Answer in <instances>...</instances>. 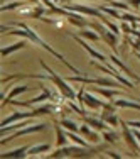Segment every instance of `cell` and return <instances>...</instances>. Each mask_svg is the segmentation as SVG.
<instances>
[{"label":"cell","mask_w":140,"mask_h":159,"mask_svg":"<svg viewBox=\"0 0 140 159\" xmlns=\"http://www.w3.org/2000/svg\"><path fill=\"white\" fill-rule=\"evenodd\" d=\"M94 93H100L101 97L108 98L110 102H112L115 97H122V95H123V93L120 92V90H116V88H112V86H110V88H94Z\"/></svg>","instance_id":"ffe728a7"},{"label":"cell","mask_w":140,"mask_h":159,"mask_svg":"<svg viewBox=\"0 0 140 159\" xmlns=\"http://www.w3.org/2000/svg\"><path fill=\"white\" fill-rule=\"evenodd\" d=\"M83 105L90 107L91 110H98V108H103L105 102H103V100H98V98L94 97L93 93L85 92V97H83Z\"/></svg>","instance_id":"7c38bea8"},{"label":"cell","mask_w":140,"mask_h":159,"mask_svg":"<svg viewBox=\"0 0 140 159\" xmlns=\"http://www.w3.org/2000/svg\"><path fill=\"white\" fill-rule=\"evenodd\" d=\"M52 2H59V3H66V2H69V0H52Z\"/></svg>","instance_id":"ab89813d"},{"label":"cell","mask_w":140,"mask_h":159,"mask_svg":"<svg viewBox=\"0 0 140 159\" xmlns=\"http://www.w3.org/2000/svg\"><path fill=\"white\" fill-rule=\"evenodd\" d=\"M66 10H69V12H78V14H83V16H90V17H98V19H103L105 14L101 12L100 9H93V7L90 5H78V3H68L66 5H63Z\"/></svg>","instance_id":"ba28073f"},{"label":"cell","mask_w":140,"mask_h":159,"mask_svg":"<svg viewBox=\"0 0 140 159\" xmlns=\"http://www.w3.org/2000/svg\"><path fill=\"white\" fill-rule=\"evenodd\" d=\"M10 29H12V25H2V27H0V31H2V32H9Z\"/></svg>","instance_id":"74e56055"},{"label":"cell","mask_w":140,"mask_h":159,"mask_svg":"<svg viewBox=\"0 0 140 159\" xmlns=\"http://www.w3.org/2000/svg\"><path fill=\"white\" fill-rule=\"evenodd\" d=\"M29 2H32L34 5H37V3H39V0H29Z\"/></svg>","instance_id":"b9f144b4"},{"label":"cell","mask_w":140,"mask_h":159,"mask_svg":"<svg viewBox=\"0 0 140 159\" xmlns=\"http://www.w3.org/2000/svg\"><path fill=\"white\" fill-rule=\"evenodd\" d=\"M110 5L116 10H123V12H132V7L127 2H120V0H107Z\"/></svg>","instance_id":"d4e9b609"},{"label":"cell","mask_w":140,"mask_h":159,"mask_svg":"<svg viewBox=\"0 0 140 159\" xmlns=\"http://www.w3.org/2000/svg\"><path fill=\"white\" fill-rule=\"evenodd\" d=\"M71 36H73V39L76 41V43H78L79 46L83 48V49H85V51H88V54L91 56V58H94V59H98V61H101V63H103V64H107V63H110L108 56L101 54L100 51H96V49H94V48H91V46H90V44H88V43H86V41H85V37L78 36V34H71Z\"/></svg>","instance_id":"9c48e42d"},{"label":"cell","mask_w":140,"mask_h":159,"mask_svg":"<svg viewBox=\"0 0 140 159\" xmlns=\"http://www.w3.org/2000/svg\"><path fill=\"white\" fill-rule=\"evenodd\" d=\"M54 132H56V147H63V146H68V132L63 130V125L58 122H54Z\"/></svg>","instance_id":"5bb4252c"},{"label":"cell","mask_w":140,"mask_h":159,"mask_svg":"<svg viewBox=\"0 0 140 159\" xmlns=\"http://www.w3.org/2000/svg\"><path fill=\"white\" fill-rule=\"evenodd\" d=\"M108 59H112V63L115 64V66L118 68V70H122L123 73L127 75V76H130L132 80H135V78H137V75H135V73H132V70H130V68H128L125 63L120 61V58H118L116 54H110V56H108Z\"/></svg>","instance_id":"e0dca14e"},{"label":"cell","mask_w":140,"mask_h":159,"mask_svg":"<svg viewBox=\"0 0 140 159\" xmlns=\"http://www.w3.org/2000/svg\"><path fill=\"white\" fill-rule=\"evenodd\" d=\"M27 151H29V146H22V147H19V149H14V151H9V152H3L2 159H24V157H29L27 156Z\"/></svg>","instance_id":"9a60e30c"},{"label":"cell","mask_w":140,"mask_h":159,"mask_svg":"<svg viewBox=\"0 0 140 159\" xmlns=\"http://www.w3.org/2000/svg\"><path fill=\"white\" fill-rule=\"evenodd\" d=\"M133 134H135V137H137V141L140 142V129H135V130H133Z\"/></svg>","instance_id":"f35d334b"},{"label":"cell","mask_w":140,"mask_h":159,"mask_svg":"<svg viewBox=\"0 0 140 159\" xmlns=\"http://www.w3.org/2000/svg\"><path fill=\"white\" fill-rule=\"evenodd\" d=\"M98 9L101 10L103 14H107V16H112L113 19H122V14L118 12L116 9H113V7H107V5H100Z\"/></svg>","instance_id":"484cf974"},{"label":"cell","mask_w":140,"mask_h":159,"mask_svg":"<svg viewBox=\"0 0 140 159\" xmlns=\"http://www.w3.org/2000/svg\"><path fill=\"white\" fill-rule=\"evenodd\" d=\"M46 124H36V125H31V127H22L19 129V130H14L10 135H3L2 141H0V144L2 146H5V144H9L10 141H14L15 137H22V135H27V134H34V132H41V130H46Z\"/></svg>","instance_id":"52a82bcc"},{"label":"cell","mask_w":140,"mask_h":159,"mask_svg":"<svg viewBox=\"0 0 140 159\" xmlns=\"http://www.w3.org/2000/svg\"><path fill=\"white\" fill-rule=\"evenodd\" d=\"M105 156H108V157H115V159H122V156H120V154L113 152V151H107V152H105Z\"/></svg>","instance_id":"e575fe53"},{"label":"cell","mask_w":140,"mask_h":159,"mask_svg":"<svg viewBox=\"0 0 140 159\" xmlns=\"http://www.w3.org/2000/svg\"><path fill=\"white\" fill-rule=\"evenodd\" d=\"M68 137L71 139L74 144H79V146H83V147H90V144L86 142V141H83L81 137L78 135V132H73V130H68Z\"/></svg>","instance_id":"83f0119b"},{"label":"cell","mask_w":140,"mask_h":159,"mask_svg":"<svg viewBox=\"0 0 140 159\" xmlns=\"http://www.w3.org/2000/svg\"><path fill=\"white\" fill-rule=\"evenodd\" d=\"M133 54H135V56H137V58L140 59V51H133Z\"/></svg>","instance_id":"60d3db41"},{"label":"cell","mask_w":140,"mask_h":159,"mask_svg":"<svg viewBox=\"0 0 140 159\" xmlns=\"http://www.w3.org/2000/svg\"><path fill=\"white\" fill-rule=\"evenodd\" d=\"M32 88V85H20V86H12V90H10L9 93H7L5 97V100H2V108L5 107L7 103H10V100H12L14 97H17V95H20V93H25V92H29V90Z\"/></svg>","instance_id":"8fae6325"},{"label":"cell","mask_w":140,"mask_h":159,"mask_svg":"<svg viewBox=\"0 0 140 159\" xmlns=\"http://www.w3.org/2000/svg\"><path fill=\"white\" fill-rule=\"evenodd\" d=\"M128 3H130V5H133L135 9H138V7H140V0H128Z\"/></svg>","instance_id":"8d00e7d4"},{"label":"cell","mask_w":140,"mask_h":159,"mask_svg":"<svg viewBox=\"0 0 140 159\" xmlns=\"http://www.w3.org/2000/svg\"><path fill=\"white\" fill-rule=\"evenodd\" d=\"M101 139H103L105 142H116L118 141V134H115V132H110V130H101Z\"/></svg>","instance_id":"f1b7e54d"},{"label":"cell","mask_w":140,"mask_h":159,"mask_svg":"<svg viewBox=\"0 0 140 159\" xmlns=\"http://www.w3.org/2000/svg\"><path fill=\"white\" fill-rule=\"evenodd\" d=\"M10 25H12V29H10V32H7L9 36H19V37H24V39L31 41L32 44H37V46L44 48L47 52H51V54L54 56L56 59H59V61H61V63L64 64V66H68V68H69V70L73 71L74 75H81V71L76 70V68H74L71 63H68L66 59H64V56H63V54H59L58 51H54V49H52L51 46H49V44H47L44 39H41V37H39V34H37L36 31H34V29L29 27L27 24H24V22H19V24H10Z\"/></svg>","instance_id":"6da1fadb"},{"label":"cell","mask_w":140,"mask_h":159,"mask_svg":"<svg viewBox=\"0 0 140 159\" xmlns=\"http://www.w3.org/2000/svg\"><path fill=\"white\" fill-rule=\"evenodd\" d=\"M127 124L130 127H135V129H140V122L138 120H127Z\"/></svg>","instance_id":"d590c367"},{"label":"cell","mask_w":140,"mask_h":159,"mask_svg":"<svg viewBox=\"0 0 140 159\" xmlns=\"http://www.w3.org/2000/svg\"><path fill=\"white\" fill-rule=\"evenodd\" d=\"M52 149L51 144H37L34 147H29L27 151V156H36V154H44V152H49Z\"/></svg>","instance_id":"603a6c76"},{"label":"cell","mask_w":140,"mask_h":159,"mask_svg":"<svg viewBox=\"0 0 140 159\" xmlns=\"http://www.w3.org/2000/svg\"><path fill=\"white\" fill-rule=\"evenodd\" d=\"M68 22L76 25V27H86V25H88V20H85V19H83V14H78V12H69Z\"/></svg>","instance_id":"44dd1931"},{"label":"cell","mask_w":140,"mask_h":159,"mask_svg":"<svg viewBox=\"0 0 140 159\" xmlns=\"http://www.w3.org/2000/svg\"><path fill=\"white\" fill-rule=\"evenodd\" d=\"M25 46H27V39H24V37H22L20 41H17V43L10 44V46H3L2 48V58H9L12 52L20 51V49H24Z\"/></svg>","instance_id":"4fadbf2b"},{"label":"cell","mask_w":140,"mask_h":159,"mask_svg":"<svg viewBox=\"0 0 140 159\" xmlns=\"http://www.w3.org/2000/svg\"><path fill=\"white\" fill-rule=\"evenodd\" d=\"M135 83H138V85H140V78H138V76L135 78Z\"/></svg>","instance_id":"7bdbcfd3"},{"label":"cell","mask_w":140,"mask_h":159,"mask_svg":"<svg viewBox=\"0 0 140 159\" xmlns=\"http://www.w3.org/2000/svg\"><path fill=\"white\" fill-rule=\"evenodd\" d=\"M112 102L120 108H133V110H140L138 102H132V100H127V98H123V100H112Z\"/></svg>","instance_id":"cb8c5ba5"},{"label":"cell","mask_w":140,"mask_h":159,"mask_svg":"<svg viewBox=\"0 0 140 159\" xmlns=\"http://www.w3.org/2000/svg\"><path fill=\"white\" fill-rule=\"evenodd\" d=\"M128 43H130V46L133 48V51H140V39H128Z\"/></svg>","instance_id":"836d02e7"},{"label":"cell","mask_w":140,"mask_h":159,"mask_svg":"<svg viewBox=\"0 0 140 159\" xmlns=\"http://www.w3.org/2000/svg\"><path fill=\"white\" fill-rule=\"evenodd\" d=\"M116 112H112V110H105L103 108V112L100 113V119L101 120H105V122L108 124V125H112V127H116L120 124V119L115 115Z\"/></svg>","instance_id":"d6986e66"},{"label":"cell","mask_w":140,"mask_h":159,"mask_svg":"<svg viewBox=\"0 0 140 159\" xmlns=\"http://www.w3.org/2000/svg\"><path fill=\"white\" fill-rule=\"evenodd\" d=\"M39 63H41V66H42L44 70L49 73V78H51L49 81L54 83V86L59 90V92H61V95H64L66 98H69V100H76V93H74V90L69 86V81H68L66 78H61L58 73H54V71H52L51 68L44 63V59H39Z\"/></svg>","instance_id":"7a4b0ae2"},{"label":"cell","mask_w":140,"mask_h":159,"mask_svg":"<svg viewBox=\"0 0 140 159\" xmlns=\"http://www.w3.org/2000/svg\"><path fill=\"white\" fill-rule=\"evenodd\" d=\"M39 88H41V95H39V97H36V98H31V100H25V102L10 100V103H12L14 107H29V108H31L32 105H36V103H41V102H49V100L52 102V95H54V93H52L51 90L47 88V86H44V85H39Z\"/></svg>","instance_id":"5b68a950"},{"label":"cell","mask_w":140,"mask_h":159,"mask_svg":"<svg viewBox=\"0 0 140 159\" xmlns=\"http://www.w3.org/2000/svg\"><path fill=\"white\" fill-rule=\"evenodd\" d=\"M91 64H93V66H96L100 71H103V73H108V75H112L113 78H115V80H118V81L122 83V85H125L127 88H130V90H133V88H135V86H133V83H132L130 80H128V78H125V76H122V75L118 73V70H116V66H115L113 63L98 64L96 61H91Z\"/></svg>","instance_id":"8992f818"},{"label":"cell","mask_w":140,"mask_h":159,"mask_svg":"<svg viewBox=\"0 0 140 159\" xmlns=\"http://www.w3.org/2000/svg\"><path fill=\"white\" fill-rule=\"evenodd\" d=\"M101 22H103V25H107V27H108L112 32H115L116 36H120V34H122V32H120V31H122V27H118L116 24H112V22H110L107 17H103V19H101Z\"/></svg>","instance_id":"4dcf8cb0"},{"label":"cell","mask_w":140,"mask_h":159,"mask_svg":"<svg viewBox=\"0 0 140 159\" xmlns=\"http://www.w3.org/2000/svg\"><path fill=\"white\" fill-rule=\"evenodd\" d=\"M76 34H78V36H81V37H85V39L94 41V43L101 39V36H100V34H98L96 31H94V29H86V27H81V31L76 32Z\"/></svg>","instance_id":"7402d4cb"},{"label":"cell","mask_w":140,"mask_h":159,"mask_svg":"<svg viewBox=\"0 0 140 159\" xmlns=\"http://www.w3.org/2000/svg\"><path fill=\"white\" fill-rule=\"evenodd\" d=\"M91 29H94V31L100 34L101 39H103L105 43H107L108 46L115 51V54L118 52V36H116L115 32H112L107 25L103 27V22H101V24H91Z\"/></svg>","instance_id":"277c9868"},{"label":"cell","mask_w":140,"mask_h":159,"mask_svg":"<svg viewBox=\"0 0 140 159\" xmlns=\"http://www.w3.org/2000/svg\"><path fill=\"white\" fill-rule=\"evenodd\" d=\"M96 152V149H90V147H83L76 144V146H63V147H56L51 154H47V157H83V156H88V154Z\"/></svg>","instance_id":"3957f363"},{"label":"cell","mask_w":140,"mask_h":159,"mask_svg":"<svg viewBox=\"0 0 140 159\" xmlns=\"http://www.w3.org/2000/svg\"><path fill=\"white\" fill-rule=\"evenodd\" d=\"M68 107H69L71 108V110H73V112H76L78 113V115H83V117H86V115H88V110H85V108H81V107H79V105H76V103H73V102H68Z\"/></svg>","instance_id":"1f68e13d"},{"label":"cell","mask_w":140,"mask_h":159,"mask_svg":"<svg viewBox=\"0 0 140 159\" xmlns=\"http://www.w3.org/2000/svg\"><path fill=\"white\" fill-rule=\"evenodd\" d=\"M120 124H122V130H123V137H125V142L128 144V147H130L133 152H138L140 154V149H138V144H137V137H135L133 130L130 129L125 120H120Z\"/></svg>","instance_id":"30bf717a"},{"label":"cell","mask_w":140,"mask_h":159,"mask_svg":"<svg viewBox=\"0 0 140 159\" xmlns=\"http://www.w3.org/2000/svg\"><path fill=\"white\" fill-rule=\"evenodd\" d=\"M22 5H24V2H22V0L10 2V3H7V5H3V3H2L0 10H2V12H7V10H15V9H22Z\"/></svg>","instance_id":"f546056e"},{"label":"cell","mask_w":140,"mask_h":159,"mask_svg":"<svg viewBox=\"0 0 140 159\" xmlns=\"http://www.w3.org/2000/svg\"><path fill=\"white\" fill-rule=\"evenodd\" d=\"M122 19H123L125 22H130V24H132V22H138V17L133 16L132 12H123L122 14Z\"/></svg>","instance_id":"d6a6232c"},{"label":"cell","mask_w":140,"mask_h":159,"mask_svg":"<svg viewBox=\"0 0 140 159\" xmlns=\"http://www.w3.org/2000/svg\"><path fill=\"white\" fill-rule=\"evenodd\" d=\"M61 125L66 129V130H73V132H79V125L74 120H69V119H61Z\"/></svg>","instance_id":"4316f807"},{"label":"cell","mask_w":140,"mask_h":159,"mask_svg":"<svg viewBox=\"0 0 140 159\" xmlns=\"http://www.w3.org/2000/svg\"><path fill=\"white\" fill-rule=\"evenodd\" d=\"M79 132H81V134L85 135V137L88 139L90 142H93V144H98V142L101 141V139H100V134H98V132H100V130H98V132H93V130H91V129H90V125H88V124H86V122L83 124L81 127H79Z\"/></svg>","instance_id":"2e32d148"},{"label":"cell","mask_w":140,"mask_h":159,"mask_svg":"<svg viewBox=\"0 0 140 159\" xmlns=\"http://www.w3.org/2000/svg\"><path fill=\"white\" fill-rule=\"evenodd\" d=\"M85 119V122L88 124L90 127H93L94 130H107V122L105 120H101V119H96V117H90V115H86V117H83Z\"/></svg>","instance_id":"ac0fdd59"}]
</instances>
